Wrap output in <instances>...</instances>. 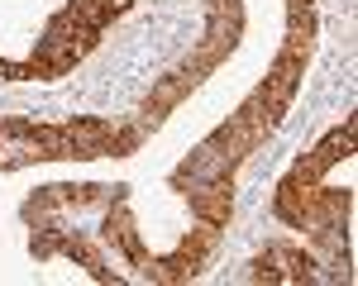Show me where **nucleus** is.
I'll return each instance as SVG.
<instances>
[{"mask_svg":"<svg viewBox=\"0 0 358 286\" xmlns=\"http://www.w3.org/2000/svg\"><path fill=\"white\" fill-rule=\"evenodd\" d=\"M354 134H358V119L349 114V119H344L339 129H330V134L315 143L306 158H296V167L287 172V176H296V181H320L339 158H349V153H354Z\"/></svg>","mask_w":358,"mask_h":286,"instance_id":"1","label":"nucleus"},{"mask_svg":"<svg viewBox=\"0 0 358 286\" xmlns=\"http://www.w3.org/2000/svg\"><path fill=\"white\" fill-rule=\"evenodd\" d=\"M234 181L229 176H215V181H201L192 186L187 196H192V210L206 220V225H229V215H234Z\"/></svg>","mask_w":358,"mask_h":286,"instance_id":"2","label":"nucleus"},{"mask_svg":"<svg viewBox=\"0 0 358 286\" xmlns=\"http://www.w3.org/2000/svg\"><path fill=\"white\" fill-rule=\"evenodd\" d=\"M101 239H106V243H115V248L129 257V262L148 267V253H143V243H138L134 225H129V210H124V200H115V205H110V215H106V225H101Z\"/></svg>","mask_w":358,"mask_h":286,"instance_id":"3","label":"nucleus"},{"mask_svg":"<svg viewBox=\"0 0 358 286\" xmlns=\"http://www.w3.org/2000/svg\"><path fill=\"white\" fill-rule=\"evenodd\" d=\"M196 82H201V77H196L192 67H182V72H172V77H167V82L158 86L153 96H148V105H143V110H148L153 119H158V114H163V110H172V105H177V100H182V96H187V91H192Z\"/></svg>","mask_w":358,"mask_h":286,"instance_id":"4","label":"nucleus"}]
</instances>
